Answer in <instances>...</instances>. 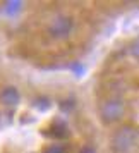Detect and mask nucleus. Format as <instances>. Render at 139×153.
Instances as JSON below:
<instances>
[{
	"label": "nucleus",
	"instance_id": "nucleus-2",
	"mask_svg": "<svg viewBox=\"0 0 139 153\" xmlns=\"http://www.w3.org/2000/svg\"><path fill=\"white\" fill-rule=\"evenodd\" d=\"M138 143V131L132 126H122L112 134L110 146L113 153H127Z\"/></svg>",
	"mask_w": 139,
	"mask_h": 153
},
{
	"label": "nucleus",
	"instance_id": "nucleus-7",
	"mask_svg": "<svg viewBox=\"0 0 139 153\" xmlns=\"http://www.w3.org/2000/svg\"><path fill=\"white\" fill-rule=\"evenodd\" d=\"M21 2H7L5 4V12L7 14H17L21 10Z\"/></svg>",
	"mask_w": 139,
	"mask_h": 153
},
{
	"label": "nucleus",
	"instance_id": "nucleus-8",
	"mask_svg": "<svg viewBox=\"0 0 139 153\" xmlns=\"http://www.w3.org/2000/svg\"><path fill=\"white\" fill-rule=\"evenodd\" d=\"M79 153H96V150H95V148H93V146H83V148H81V152Z\"/></svg>",
	"mask_w": 139,
	"mask_h": 153
},
{
	"label": "nucleus",
	"instance_id": "nucleus-5",
	"mask_svg": "<svg viewBox=\"0 0 139 153\" xmlns=\"http://www.w3.org/2000/svg\"><path fill=\"white\" fill-rule=\"evenodd\" d=\"M129 55H131L132 59L139 60V35L129 43Z\"/></svg>",
	"mask_w": 139,
	"mask_h": 153
},
{
	"label": "nucleus",
	"instance_id": "nucleus-3",
	"mask_svg": "<svg viewBox=\"0 0 139 153\" xmlns=\"http://www.w3.org/2000/svg\"><path fill=\"white\" fill-rule=\"evenodd\" d=\"M74 29V19L67 14H57L50 19L47 26V33L53 40H65L69 38Z\"/></svg>",
	"mask_w": 139,
	"mask_h": 153
},
{
	"label": "nucleus",
	"instance_id": "nucleus-4",
	"mask_svg": "<svg viewBox=\"0 0 139 153\" xmlns=\"http://www.w3.org/2000/svg\"><path fill=\"white\" fill-rule=\"evenodd\" d=\"M21 102V93L16 86H4L0 90V105L7 107V108H14Z\"/></svg>",
	"mask_w": 139,
	"mask_h": 153
},
{
	"label": "nucleus",
	"instance_id": "nucleus-6",
	"mask_svg": "<svg viewBox=\"0 0 139 153\" xmlns=\"http://www.w3.org/2000/svg\"><path fill=\"white\" fill-rule=\"evenodd\" d=\"M43 153H67V148L60 143H53V145H48L43 148Z\"/></svg>",
	"mask_w": 139,
	"mask_h": 153
},
{
	"label": "nucleus",
	"instance_id": "nucleus-1",
	"mask_svg": "<svg viewBox=\"0 0 139 153\" xmlns=\"http://www.w3.org/2000/svg\"><path fill=\"white\" fill-rule=\"evenodd\" d=\"M127 105L120 97H108L98 107V115L103 124H115L125 115Z\"/></svg>",
	"mask_w": 139,
	"mask_h": 153
}]
</instances>
